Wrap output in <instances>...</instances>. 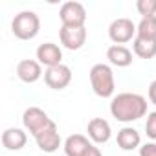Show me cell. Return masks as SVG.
I'll return each mask as SVG.
<instances>
[{
    "mask_svg": "<svg viewBox=\"0 0 156 156\" xmlns=\"http://www.w3.org/2000/svg\"><path fill=\"white\" fill-rule=\"evenodd\" d=\"M147 99L134 92H121L110 101V114L121 123H132L143 118L147 112Z\"/></svg>",
    "mask_w": 156,
    "mask_h": 156,
    "instance_id": "6da1fadb",
    "label": "cell"
},
{
    "mask_svg": "<svg viewBox=\"0 0 156 156\" xmlns=\"http://www.w3.org/2000/svg\"><path fill=\"white\" fill-rule=\"evenodd\" d=\"M90 85L96 96L99 98H112L116 90V81H114V72L108 64L98 62L90 68Z\"/></svg>",
    "mask_w": 156,
    "mask_h": 156,
    "instance_id": "7a4b0ae2",
    "label": "cell"
},
{
    "mask_svg": "<svg viewBox=\"0 0 156 156\" xmlns=\"http://www.w3.org/2000/svg\"><path fill=\"white\" fill-rule=\"evenodd\" d=\"M41 19L35 11H20L11 20V31L20 41H31L39 35Z\"/></svg>",
    "mask_w": 156,
    "mask_h": 156,
    "instance_id": "3957f363",
    "label": "cell"
},
{
    "mask_svg": "<svg viewBox=\"0 0 156 156\" xmlns=\"http://www.w3.org/2000/svg\"><path fill=\"white\" fill-rule=\"evenodd\" d=\"M55 121L53 119H50V116L42 110V108H39V107H30V108H26L24 110V114H22V125H24V129L35 138L37 134H41L42 130H46L50 125H53Z\"/></svg>",
    "mask_w": 156,
    "mask_h": 156,
    "instance_id": "277c9868",
    "label": "cell"
},
{
    "mask_svg": "<svg viewBox=\"0 0 156 156\" xmlns=\"http://www.w3.org/2000/svg\"><path fill=\"white\" fill-rule=\"evenodd\" d=\"M59 19L62 26L68 28H83L87 22V9L81 2H75V0H70V2H64L59 9Z\"/></svg>",
    "mask_w": 156,
    "mask_h": 156,
    "instance_id": "5b68a950",
    "label": "cell"
},
{
    "mask_svg": "<svg viewBox=\"0 0 156 156\" xmlns=\"http://www.w3.org/2000/svg\"><path fill=\"white\" fill-rule=\"evenodd\" d=\"M136 24L127 19V17H121V19H116L110 22L108 26V37L114 44H125L129 41H134L136 39Z\"/></svg>",
    "mask_w": 156,
    "mask_h": 156,
    "instance_id": "8992f818",
    "label": "cell"
},
{
    "mask_svg": "<svg viewBox=\"0 0 156 156\" xmlns=\"http://www.w3.org/2000/svg\"><path fill=\"white\" fill-rule=\"evenodd\" d=\"M44 83L51 90H64L72 83V70L66 64H57L51 68H46L44 72Z\"/></svg>",
    "mask_w": 156,
    "mask_h": 156,
    "instance_id": "52a82bcc",
    "label": "cell"
},
{
    "mask_svg": "<svg viewBox=\"0 0 156 156\" xmlns=\"http://www.w3.org/2000/svg\"><path fill=\"white\" fill-rule=\"evenodd\" d=\"M59 39H61V44L66 48V50H81L83 44L87 42V28H68V26H61L59 30Z\"/></svg>",
    "mask_w": 156,
    "mask_h": 156,
    "instance_id": "ba28073f",
    "label": "cell"
},
{
    "mask_svg": "<svg viewBox=\"0 0 156 156\" xmlns=\"http://www.w3.org/2000/svg\"><path fill=\"white\" fill-rule=\"evenodd\" d=\"M17 77L22 83H37L42 77V64L35 59H22L17 64Z\"/></svg>",
    "mask_w": 156,
    "mask_h": 156,
    "instance_id": "9c48e42d",
    "label": "cell"
},
{
    "mask_svg": "<svg viewBox=\"0 0 156 156\" xmlns=\"http://www.w3.org/2000/svg\"><path fill=\"white\" fill-rule=\"evenodd\" d=\"M37 61L41 64H44L46 68H51V66H57V64H62V50L55 44V42H42L37 51Z\"/></svg>",
    "mask_w": 156,
    "mask_h": 156,
    "instance_id": "30bf717a",
    "label": "cell"
},
{
    "mask_svg": "<svg viewBox=\"0 0 156 156\" xmlns=\"http://www.w3.org/2000/svg\"><path fill=\"white\" fill-rule=\"evenodd\" d=\"M87 132H88V138L101 145V143H107L112 136V129H110V123L103 118H92L87 125Z\"/></svg>",
    "mask_w": 156,
    "mask_h": 156,
    "instance_id": "8fae6325",
    "label": "cell"
},
{
    "mask_svg": "<svg viewBox=\"0 0 156 156\" xmlns=\"http://www.w3.org/2000/svg\"><path fill=\"white\" fill-rule=\"evenodd\" d=\"M35 143L42 152H55L61 147V134L57 130V125H50L46 130L35 136Z\"/></svg>",
    "mask_w": 156,
    "mask_h": 156,
    "instance_id": "7c38bea8",
    "label": "cell"
},
{
    "mask_svg": "<svg viewBox=\"0 0 156 156\" xmlns=\"http://www.w3.org/2000/svg\"><path fill=\"white\" fill-rule=\"evenodd\" d=\"M28 143V134L19 127H9L2 132V145L8 151H20Z\"/></svg>",
    "mask_w": 156,
    "mask_h": 156,
    "instance_id": "4fadbf2b",
    "label": "cell"
},
{
    "mask_svg": "<svg viewBox=\"0 0 156 156\" xmlns=\"http://www.w3.org/2000/svg\"><path fill=\"white\" fill-rule=\"evenodd\" d=\"M107 59L112 66H118V68H127L132 64V51L127 48V46H121V44H112L108 50H107Z\"/></svg>",
    "mask_w": 156,
    "mask_h": 156,
    "instance_id": "5bb4252c",
    "label": "cell"
},
{
    "mask_svg": "<svg viewBox=\"0 0 156 156\" xmlns=\"http://www.w3.org/2000/svg\"><path fill=\"white\" fill-rule=\"evenodd\" d=\"M92 147L90 140L83 134H72L64 140V154L66 156H83Z\"/></svg>",
    "mask_w": 156,
    "mask_h": 156,
    "instance_id": "9a60e30c",
    "label": "cell"
},
{
    "mask_svg": "<svg viewBox=\"0 0 156 156\" xmlns=\"http://www.w3.org/2000/svg\"><path fill=\"white\" fill-rule=\"evenodd\" d=\"M116 141H118V147L121 151H134L141 145V136L136 129L132 127H123L118 130V136H116Z\"/></svg>",
    "mask_w": 156,
    "mask_h": 156,
    "instance_id": "2e32d148",
    "label": "cell"
},
{
    "mask_svg": "<svg viewBox=\"0 0 156 156\" xmlns=\"http://www.w3.org/2000/svg\"><path fill=\"white\" fill-rule=\"evenodd\" d=\"M136 37L143 41H154L156 42V17H145L140 20L136 28Z\"/></svg>",
    "mask_w": 156,
    "mask_h": 156,
    "instance_id": "e0dca14e",
    "label": "cell"
},
{
    "mask_svg": "<svg viewBox=\"0 0 156 156\" xmlns=\"http://www.w3.org/2000/svg\"><path fill=\"white\" fill-rule=\"evenodd\" d=\"M132 50L140 59H152L156 57V42L154 41H143V39H134L132 41Z\"/></svg>",
    "mask_w": 156,
    "mask_h": 156,
    "instance_id": "ac0fdd59",
    "label": "cell"
},
{
    "mask_svg": "<svg viewBox=\"0 0 156 156\" xmlns=\"http://www.w3.org/2000/svg\"><path fill=\"white\" fill-rule=\"evenodd\" d=\"M136 9L141 15V19L156 17V0H138V2H136Z\"/></svg>",
    "mask_w": 156,
    "mask_h": 156,
    "instance_id": "d6986e66",
    "label": "cell"
},
{
    "mask_svg": "<svg viewBox=\"0 0 156 156\" xmlns=\"http://www.w3.org/2000/svg\"><path fill=\"white\" fill-rule=\"evenodd\" d=\"M145 134H147L151 140H156V112H149V114H147Z\"/></svg>",
    "mask_w": 156,
    "mask_h": 156,
    "instance_id": "ffe728a7",
    "label": "cell"
},
{
    "mask_svg": "<svg viewBox=\"0 0 156 156\" xmlns=\"http://www.w3.org/2000/svg\"><path fill=\"white\" fill-rule=\"evenodd\" d=\"M140 156H156V143L151 141V143H145L140 147Z\"/></svg>",
    "mask_w": 156,
    "mask_h": 156,
    "instance_id": "44dd1931",
    "label": "cell"
},
{
    "mask_svg": "<svg viewBox=\"0 0 156 156\" xmlns=\"http://www.w3.org/2000/svg\"><path fill=\"white\" fill-rule=\"evenodd\" d=\"M147 94H149V101L152 103V105H156V79L149 85V90H147Z\"/></svg>",
    "mask_w": 156,
    "mask_h": 156,
    "instance_id": "7402d4cb",
    "label": "cell"
},
{
    "mask_svg": "<svg viewBox=\"0 0 156 156\" xmlns=\"http://www.w3.org/2000/svg\"><path fill=\"white\" fill-rule=\"evenodd\" d=\"M83 156H103V154H101V151H99V147H96V145H92V147H90V149H88V151H87V152L83 154Z\"/></svg>",
    "mask_w": 156,
    "mask_h": 156,
    "instance_id": "603a6c76",
    "label": "cell"
}]
</instances>
